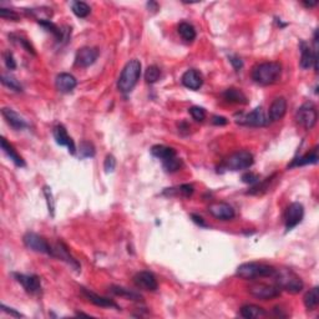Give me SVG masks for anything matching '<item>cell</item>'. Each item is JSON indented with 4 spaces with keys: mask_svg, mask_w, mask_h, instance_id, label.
Masks as SVG:
<instances>
[{
    "mask_svg": "<svg viewBox=\"0 0 319 319\" xmlns=\"http://www.w3.org/2000/svg\"><path fill=\"white\" fill-rule=\"evenodd\" d=\"M282 66L279 62L269 61L256 65L252 70V79L256 84L268 86L273 85L281 79Z\"/></svg>",
    "mask_w": 319,
    "mask_h": 319,
    "instance_id": "cell-1",
    "label": "cell"
},
{
    "mask_svg": "<svg viewBox=\"0 0 319 319\" xmlns=\"http://www.w3.org/2000/svg\"><path fill=\"white\" fill-rule=\"evenodd\" d=\"M141 76V62L139 60H130L120 74L117 80V89L122 94H129L134 90Z\"/></svg>",
    "mask_w": 319,
    "mask_h": 319,
    "instance_id": "cell-2",
    "label": "cell"
},
{
    "mask_svg": "<svg viewBox=\"0 0 319 319\" xmlns=\"http://www.w3.org/2000/svg\"><path fill=\"white\" fill-rule=\"evenodd\" d=\"M274 283L281 291H286L291 294H297L302 292L304 283L301 277L297 276L292 269L279 268L276 269L273 274Z\"/></svg>",
    "mask_w": 319,
    "mask_h": 319,
    "instance_id": "cell-3",
    "label": "cell"
},
{
    "mask_svg": "<svg viewBox=\"0 0 319 319\" xmlns=\"http://www.w3.org/2000/svg\"><path fill=\"white\" fill-rule=\"evenodd\" d=\"M276 268L271 264L259 263V262H247L242 263L237 268L236 274L244 281H254L257 278L263 277H273Z\"/></svg>",
    "mask_w": 319,
    "mask_h": 319,
    "instance_id": "cell-4",
    "label": "cell"
},
{
    "mask_svg": "<svg viewBox=\"0 0 319 319\" xmlns=\"http://www.w3.org/2000/svg\"><path fill=\"white\" fill-rule=\"evenodd\" d=\"M301 67L304 70L314 67L318 71V31L314 34V49H312L306 41H301Z\"/></svg>",
    "mask_w": 319,
    "mask_h": 319,
    "instance_id": "cell-5",
    "label": "cell"
},
{
    "mask_svg": "<svg viewBox=\"0 0 319 319\" xmlns=\"http://www.w3.org/2000/svg\"><path fill=\"white\" fill-rule=\"evenodd\" d=\"M254 157L249 151L242 150V151L234 152L224 162V167L229 171H242L247 169L253 164Z\"/></svg>",
    "mask_w": 319,
    "mask_h": 319,
    "instance_id": "cell-6",
    "label": "cell"
},
{
    "mask_svg": "<svg viewBox=\"0 0 319 319\" xmlns=\"http://www.w3.org/2000/svg\"><path fill=\"white\" fill-rule=\"evenodd\" d=\"M296 120L306 130L313 129L318 120V112H317V107L314 106V104L306 102L302 105L296 112Z\"/></svg>",
    "mask_w": 319,
    "mask_h": 319,
    "instance_id": "cell-7",
    "label": "cell"
},
{
    "mask_svg": "<svg viewBox=\"0 0 319 319\" xmlns=\"http://www.w3.org/2000/svg\"><path fill=\"white\" fill-rule=\"evenodd\" d=\"M248 292L252 297L261 301H269L281 296V289L276 284L253 283L248 287Z\"/></svg>",
    "mask_w": 319,
    "mask_h": 319,
    "instance_id": "cell-8",
    "label": "cell"
},
{
    "mask_svg": "<svg viewBox=\"0 0 319 319\" xmlns=\"http://www.w3.org/2000/svg\"><path fill=\"white\" fill-rule=\"evenodd\" d=\"M236 121L241 125H246V126L252 127H263L269 124V119L266 116V114H264L263 109L261 106L256 107L249 114H241L239 117H237Z\"/></svg>",
    "mask_w": 319,
    "mask_h": 319,
    "instance_id": "cell-9",
    "label": "cell"
},
{
    "mask_svg": "<svg viewBox=\"0 0 319 319\" xmlns=\"http://www.w3.org/2000/svg\"><path fill=\"white\" fill-rule=\"evenodd\" d=\"M22 241H24V244L26 246V248L31 249V251L52 256V246H50L41 236L34 233V232L25 233V236L22 237Z\"/></svg>",
    "mask_w": 319,
    "mask_h": 319,
    "instance_id": "cell-10",
    "label": "cell"
},
{
    "mask_svg": "<svg viewBox=\"0 0 319 319\" xmlns=\"http://www.w3.org/2000/svg\"><path fill=\"white\" fill-rule=\"evenodd\" d=\"M304 216V208H303V204L299 203V202H293L288 206L286 211V228L287 231H291L293 229L294 227L298 226L299 223L302 222Z\"/></svg>",
    "mask_w": 319,
    "mask_h": 319,
    "instance_id": "cell-11",
    "label": "cell"
},
{
    "mask_svg": "<svg viewBox=\"0 0 319 319\" xmlns=\"http://www.w3.org/2000/svg\"><path fill=\"white\" fill-rule=\"evenodd\" d=\"M16 282H19L29 294H39L41 293V282L40 278L35 274H21V273H14L12 274Z\"/></svg>",
    "mask_w": 319,
    "mask_h": 319,
    "instance_id": "cell-12",
    "label": "cell"
},
{
    "mask_svg": "<svg viewBox=\"0 0 319 319\" xmlns=\"http://www.w3.org/2000/svg\"><path fill=\"white\" fill-rule=\"evenodd\" d=\"M134 283L137 288L144 289V291L147 292H155L159 287L155 274L149 271L137 272L134 276Z\"/></svg>",
    "mask_w": 319,
    "mask_h": 319,
    "instance_id": "cell-13",
    "label": "cell"
},
{
    "mask_svg": "<svg viewBox=\"0 0 319 319\" xmlns=\"http://www.w3.org/2000/svg\"><path fill=\"white\" fill-rule=\"evenodd\" d=\"M208 212L214 218L221 219V221H229V219H233L234 216H236L233 207L229 206L226 202H216V203L209 204Z\"/></svg>",
    "mask_w": 319,
    "mask_h": 319,
    "instance_id": "cell-14",
    "label": "cell"
},
{
    "mask_svg": "<svg viewBox=\"0 0 319 319\" xmlns=\"http://www.w3.org/2000/svg\"><path fill=\"white\" fill-rule=\"evenodd\" d=\"M99 54V49H96V47H82L76 52L75 62H76L77 66L87 67L96 61Z\"/></svg>",
    "mask_w": 319,
    "mask_h": 319,
    "instance_id": "cell-15",
    "label": "cell"
},
{
    "mask_svg": "<svg viewBox=\"0 0 319 319\" xmlns=\"http://www.w3.org/2000/svg\"><path fill=\"white\" fill-rule=\"evenodd\" d=\"M52 135H54V139L57 145H60V146H66L71 155L76 154V146H75L74 140L71 139V136H69L66 129H65L62 125L55 126L54 130H52Z\"/></svg>",
    "mask_w": 319,
    "mask_h": 319,
    "instance_id": "cell-16",
    "label": "cell"
},
{
    "mask_svg": "<svg viewBox=\"0 0 319 319\" xmlns=\"http://www.w3.org/2000/svg\"><path fill=\"white\" fill-rule=\"evenodd\" d=\"M52 257H56V258L62 259V261L66 262L67 264H70L72 268L76 269V271H79L80 269V264L77 263L76 259L70 254L69 249H67V247L65 246L62 242H57L55 246H52Z\"/></svg>",
    "mask_w": 319,
    "mask_h": 319,
    "instance_id": "cell-17",
    "label": "cell"
},
{
    "mask_svg": "<svg viewBox=\"0 0 319 319\" xmlns=\"http://www.w3.org/2000/svg\"><path fill=\"white\" fill-rule=\"evenodd\" d=\"M81 292H82V294H84L85 298H86L89 302H91L92 304H95V306L102 307V308H116V309H120V307L117 306V304L115 303L114 301H111V299L106 298V297L99 296V294L94 293V292L89 291V289H86V288H81Z\"/></svg>",
    "mask_w": 319,
    "mask_h": 319,
    "instance_id": "cell-18",
    "label": "cell"
},
{
    "mask_svg": "<svg viewBox=\"0 0 319 319\" xmlns=\"http://www.w3.org/2000/svg\"><path fill=\"white\" fill-rule=\"evenodd\" d=\"M287 112V100L284 97H277L269 106L268 119L271 121H279Z\"/></svg>",
    "mask_w": 319,
    "mask_h": 319,
    "instance_id": "cell-19",
    "label": "cell"
},
{
    "mask_svg": "<svg viewBox=\"0 0 319 319\" xmlns=\"http://www.w3.org/2000/svg\"><path fill=\"white\" fill-rule=\"evenodd\" d=\"M77 81L71 74H67V72H61L56 76V80H55V86L59 90L60 92H64V94H67V92H71L72 90L76 87Z\"/></svg>",
    "mask_w": 319,
    "mask_h": 319,
    "instance_id": "cell-20",
    "label": "cell"
},
{
    "mask_svg": "<svg viewBox=\"0 0 319 319\" xmlns=\"http://www.w3.org/2000/svg\"><path fill=\"white\" fill-rule=\"evenodd\" d=\"M182 84L189 90H198L199 87L203 84V79H202V75L197 71L196 69H189L182 75L181 79Z\"/></svg>",
    "mask_w": 319,
    "mask_h": 319,
    "instance_id": "cell-21",
    "label": "cell"
},
{
    "mask_svg": "<svg viewBox=\"0 0 319 319\" xmlns=\"http://www.w3.org/2000/svg\"><path fill=\"white\" fill-rule=\"evenodd\" d=\"M1 114L4 116V119L6 120L7 124L15 130H22L25 127H27L26 121L24 120V117L20 116L16 111H14L12 109H9V107H2L1 109Z\"/></svg>",
    "mask_w": 319,
    "mask_h": 319,
    "instance_id": "cell-22",
    "label": "cell"
},
{
    "mask_svg": "<svg viewBox=\"0 0 319 319\" xmlns=\"http://www.w3.org/2000/svg\"><path fill=\"white\" fill-rule=\"evenodd\" d=\"M1 150L4 151V154L6 155V156L9 157V159L11 160L12 162H14L15 166H17V167L25 166V161L22 160V157L20 156V155L16 152V150H15L14 147H12L11 145H10L9 142L6 141V139H5V137H1Z\"/></svg>",
    "mask_w": 319,
    "mask_h": 319,
    "instance_id": "cell-23",
    "label": "cell"
},
{
    "mask_svg": "<svg viewBox=\"0 0 319 319\" xmlns=\"http://www.w3.org/2000/svg\"><path fill=\"white\" fill-rule=\"evenodd\" d=\"M241 316L246 319H257L263 318L267 316V312L262 307L256 306V304H246L239 311Z\"/></svg>",
    "mask_w": 319,
    "mask_h": 319,
    "instance_id": "cell-24",
    "label": "cell"
},
{
    "mask_svg": "<svg viewBox=\"0 0 319 319\" xmlns=\"http://www.w3.org/2000/svg\"><path fill=\"white\" fill-rule=\"evenodd\" d=\"M110 291L111 293H114L115 296L121 297V298L129 299V301H135V302H141L142 301V296L137 292L131 291V289H127L125 287L121 286H111L110 287Z\"/></svg>",
    "mask_w": 319,
    "mask_h": 319,
    "instance_id": "cell-25",
    "label": "cell"
},
{
    "mask_svg": "<svg viewBox=\"0 0 319 319\" xmlns=\"http://www.w3.org/2000/svg\"><path fill=\"white\" fill-rule=\"evenodd\" d=\"M223 99L226 100L227 102H231V104H242L246 105L248 102L247 100V96L238 89H234V87H231V89H227L226 91L222 94Z\"/></svg>",
    "mask_w": 319,
    "mask_h": 319,
    "instance_id": "cell-26",
    "label": "cell"
},
{
    "mask_svg": "<svg viewBox=\"0 0 319 319\" xmlns=\"http://www.w3.org/2000/svg\"><path fill=\"white\" fill-rule=\"evenodd\" d=\"M318 162V147H314L311 152L306 154L304 156L299 157V159L294 160L289 167H298V166H306V164H314Z\"/></svg>",
    "mask_w": 319,
    "mask_h": 319,
    "instance_id": "cell-27",
    "label": "cell"
},
{
    "mask_svg": "<svg viewBox=\"0 0 319 319\" xmlns=\"http://www.w3.org/2000/svg\"><path fill=\"white\" fill-rule=\"evenodd\" d=\"M151 154L154 155L155 157L161 160V161H164V160H168L171 159V157L177 156L176 151H174L172 147L163 146V145H155V146H152Z\"/></svg>",
    "mask_w": 319,
    "mask_h": 319,
    "instance_id": "cell-28",
    "label": "cell"
},
{
    "mask_svg": "<svg viewBox=\"0 0 319 319\" xmlns=\"http://www.w3.org/2000/svg\"><path fill=\"white\" fill-rule=\"evenodd\" d=\"M304 306H306L307 311H314V309L318 307L319 304V288L318 287H314L311 291H308L306 293L303 298Z\"/></svg>",
    "mask_w": 319,
    "mask_h": 319,
    "instance_id": "cell-29",
    "label": "cell"
},
{
    "mask_svg": "<svg viewBox=\"0 0 319 319\" xmlns=\"http://www.w3.org/2000/svg\"><path fill=\"white\" fill-rule=\"evenodd\" d=\"M178 34L181 35V37L186 41H193L196 39V30H194L193 25H191L189 22L182 21L178 25Z\"/></svg>",
    "mask_w": 319,
    "mask_h": 319,
    "instance_id": "cell-30",
    "label": "cell"
},
{
    "mask_svg": "<svg viewBox=\"0 0 319 319\" xmlns=\"http://www.w3.org/2000/svg\"><path fill=\"white\" fill-rule=\"evenodd\" d=\"M194 188L192 184H181V186L173 187V188H166L163 193H168L169 196H182V197H189L193 193Z\"/></svg>",
    "mask_w": 319,
    "mask_h": 319,
    "instance_id": "cell-31",
    "label": "cell"
},
{
    "mask_svg": "<svg viewBox=\"0 0 319 319\" xmlns=\"http://www.w3.org/2000/svg\"><path fill=\"white\" fill-rule=\"evenodd\" d=\"M71 10L77 17H86L90 14L91 9H90L89 5L84 1H72L71 2Z\"/></svg>",
    "mask_w": 319,
    "mask_h": 319,
    "instance_id": "cell-32",
    "label": "cell"
},
{
    "mask_svg": "<svg viewBox=\"0 0 319 319\" xmlns=\"http://www.w3.org/2000/svg\"><path fill=\"white\" fill-rule=\"evenodd\" d=\"M1 82H2V85H5V86L9 87V89L14 90V91H16V92L22 91L21 84H20L19 80L15 79L12 75L2 74L1 75Z\"/></svg>",
    "mask_w": 319,
    "mask_h": 319,
    "instance_id": "cell-33",
    "label": "cell"
},
{
    "mask_svg": "<svg viewBox=\"0 0 319 319\" xmlns=\"http://www.w3.org/2000/svg\"><path fill=\"white\" fill-rule=\"evenodd\" d=\"M162 166H163L164 171L171 172L172 173V172H176V171H178L179 168H181L182 161H181V159H178L177 156H174V157H171V159L162 161Z\"/></svg>",
    "mask_w": 319,
    "mask_h": 319,
    "instance_id": "cell-34",
    "label": "cell"
},
{
    "mask_svg": "<svg viewBox=\"0 0 319 319\" xmlns=\"http://www.w3.org/2000/svg\"><path fill=\"white\" fill-rule=\"evenodd\" d=\"M161 76V70L156 66V65H151L146 69V72H145V80L149 84H155L157 80Z\"/></svg>",
    "mask_w": 319,
    "mask_h": 319,
    "instance_id": "cell-35",
    "label": "cell"
},
{
    "mask_svg": "<svg viewBox=\"0 0 319 319\" xmlns=\"http://www.w3.org/2000/svg\"><path fill=\"white\" fill-rule=\"evenodd\" d=\"M80 157H94L95 156V147L91 142L82 141L79 147Z\"/></svg>",
    "mask_w": 319,
    "mask_h": 319,
    "instance_id": "cell-36",
    "label": "cell"
},
{
    "mask_svg": "<svg viewBox=\"0 0 319 319\" xmlns=\"http://www.w3.org/2000/svg\"><path fill=\"white\" fill-rule=\"evenodd\" d=\"M191 116L193 117L196 121L202 122L204 119H206V111H204L203 107H199V106H192L191 109L188 110Z\"/></svg>",
    "mask_w": 319,
    "mask_h": 319,
    "instance_id": "cell-37",
    "label": "cell"
},
{
    "mask_svg": "<svg viewBox=\"0 0 319 319\" xmlns=\"http://www.w3.org/2000/svg\"><path fill=\"white\" fill-rule=\"evenodd\" d=\"M44 194L46 197V202H47V208H49V213L51 216H54V211H55V202L54 198H52V192L51 188L47 186L44 187Z\"/></svg>",
    "mask_w": 319,
    "mask_h": 319,
    "instance_id": "cell-38",
    "label": "cell"
},
{
    "mask_svg": "<svg viewBox=\"0 0 319 319\" xmlns=\"http://www.w3.org/2000/svg\"><path fill=\"white\" fill-rule=\"evenodd\" d=\"M104 168L106 173H111L116 168V159L112 155H107L104 162Z\"/></svg>",
    "mask_w": 319,
    "mask_h": 319,
    "instance_id": "cell-39",
    "label": "cell"
},
{
    "mask_svg": "<svg viewBox=\"0 0 319 319\" xmlns=\"http://www.w3.org/2000/svg\"><path fill=\"white\" fill-rule=\"evenodd\" d=\"M0 16L2 19L12 20V21H17L19 20V14L17 12H15L14 10L5 9V7H0Z\"/></svg>",
    "mask_w": 319,
    "mask_h": 319,
    "instance_id": "cell-40",
    "label": "cell"
},
{
    "mask_svg": "<svg viewBox=\"0 0 319 319\" xmlns=\"http://www.w3.org/2000/svg\"><path fill=\"white\" fill-rule=\"evenodd\" d=\"M4 61H5V65H6V67L9 70L16 69V61H15V59H14V55H12V52H10L9 50L4 52Z\"/></svg>",
    "mask_w": 319,
    "mask_h": 319,
    "instance_id": "cell-41",
    "label": "cell"
},
{
    "mask_svg": "<svg viewBox=\"0 0 319 319\" xmlns=\"http://www.w3.org/2000/svg\"><path fill=\"white\" fill-rule=\"evenodd\" d=\"M242 181L244 183H248V184H256L259 182V176L258 174L253 173V172H247L242 176Z\"/></svg>",
    "mask_w": 319,
    "mask_h": 319,
    "instance_id": "cell-42",
    "label": "cell"
},
{
    "mask_svg": "<svg viewBox=\"0 0 319 319\" xmlns=\"http://www.w3.org/2000/svg\"><path fill=\"white\" fill-rule=\"evenodd\" d=\"M16 40H17V42H19V44L21 45V46L24 47V49L26 50L27 52H31L32 55H35L34 47H32L31 45L29 44V41H27L26 39H24V37H21V36H17V37H16Z\"/></svg>",
    "mask_w": 319,
    "mask_h": 319,
    "instance_id": "cell-43",
    "label": "cell"
},
{
    "mask_svg": "<svg viewBox=\"0 0 319 319\" xmlns=\"http://www.w3.org/2000/svg\"><path fill=\"white\" fill-rule=\"evenodd\" d=\"M212 124L217 125V126H224V125L228 124V120L223 116H213L212 117Z\"/></svg>",
    "mask_w": 319,
    "mask_h": 319,
    "instance_id": "cell-44",
    "label": "cell"
},
{
    "mask_svg": "<svg viewBox=\"0 0 319 319\" xmlns=\"http://www.w3.org/2000/svg\"><path fill=\"white\" fill-rule=\"evenodd\" d=\"M1 311L4 312V313L10 314V316L16 317V318H20V317H22L21 313H19V312H16V311H15V309L9 308V307H6V306H5V304H1Z\"/></svg>",
    "mask_w": 319,
    "mask_h": 319,
    "instance_id": "cell-45",
    "label": "cell"
},
{
    "mask_svg": "<svg viewBox=\"0 0 319 319\" xmlns=\"http://www.w3.org/2000/svg\"><path fill=\"white\" fill-rule=\"evenodd\" d=\"M229 61H231V64L233 65V67L236 70H239L242 66H243V62H242V60L237 56H229Z\"/></svg>",
    "mask_w": 319,
    "mask_h": 319,
    "instance_id": "cell-46",
    "label": "cell"
},
{
    "mask_svg": "<svg viewBox=\"0 0 319 319\" xmlns=\"http://www.w3.org/2000/svg\"><path fill=\"white\" fill-rule=\"evenodd\" d=\"M191 218H192V221L194 222V223L199 224L201 227H207V223L204 222V219L202 218L201 216H198V214H191Z\"/></svg>",
    "mask_w": 319,
    "mask_h": 319,
    "instance_id": "cell-47",
    "label": "cell"
},
{
    "mask_svg": "<svg viewBox=\"0 0 319 319\" xmlns=\"http://www.w3.org/2000/svg\"><path fill=\"white\" fill-rule=\"evenodd\" d=\"M318 4V1H303V5L307 7H313Z\"/></svg>",
    "mask_w": 319,
    "mask_h": 319,
    "instance_id": "cell-48",
    "label": "cell"
}]
</instances>
